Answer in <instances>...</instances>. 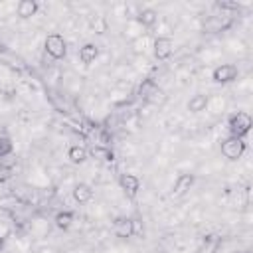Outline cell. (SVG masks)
<instances>
[{"mask_svg":"<svg viewBox=\"0 0 253 253\" xmlns=\"http://www.w3.org/2000/svg\"><path fill=\"white\" fill-rule=\"evenodd\" d=\"M192 184H194V174H182V176H178V180H176L170 196L172 198H182L192 188Z\"/></svg>","mask_w":253,"mask_h":253,"instance_id":"cell-9","label":"cell"},{"mask_svg":"<svg viewBox=\"0 0 253 253\" xmlns=\"http://www.w3.org/2000/svg\"><path fill=\"white\" fill-rule=\"evenodd\" d=\"M2 249H4V239L0 237V251H2Z\"/></svg>","mask_w":253,"mask_h":253,"instance_id":"cell-22","label":"cell"},{"mask_svg":"<svg viewBox=\"0 0 253 253\" xmlns=\"http://www.w3.org/2000/svg\"><path fill=\"white\" fill-rule=\"evenodd\" d=\"M119 184H121V188L125 190V194L128 196V198H134L136 196V192L140 190V180L134 176V174H121V178H119Z\"/></svg>","mask_w":253,"mask_h":253,"instance_id":"cell-7","label":"cell"},{"mask_svg":"<svg viewBox=\"0 0 253 253\" xmlns=\"http://www.w3.org/2000/svg\"><path fill=\"white\" fill-rule=\"evenodd\" d=\"M206 107H208V95H204V93H198L188 101V111H192V113H200Z\"/></svg>","mask_w":253,"mask_h":253,"instance_id":"cell-16","label":"cell"},{"mask_svg":"<svg viewBox=\"0 0 253 253\" xmlns=\"http://www.w3.org/2000/svg\"><path fill=\"white\" fill-rule=\"evenodd\" d=\"M174 51V45H172V40L170 38H156L154 40V55L158 59H168Z\"/></svg>","mask_w":253,"mask_h":253,"instance_id":"cell-8","label":"cell"},{"mask_svg":"<svg viewBox=\"0 0 253 253\" xmlns=\"http://www.w3.org/2000/svg\"><path fill=\"white\" fill-rule=\"evenodd\" d=\"M12 154V140L6 134H0V158Z\"/></svg>","mask_w":253,"mask_h":253,"instance_id":"cell-19","label":"cell"},{"mask_svg":"<svg viewBox=\"0 0 253 253\" xmlns=\"http://www.w3.org/2000/svg\"><path fill=\"white\" fill-rule=\"evenodd\" d=\"M0 162H2L4 166H8V168H12V166L16 164V158H14L12 154H8V156H4V158H0Z\"/></svg>","mask_w":253,"mask_h":253,"instance_id":"cell-21","label":"cell"},{"mask_svg":"<svg viewBox=\"0 0 253 253\" xmlns=\"http://www.w3.org/2000/svg\"><path fill=\"white\" fill-rule=\"evenodd\" d=\"M243 152H245V142H243V138H237V136H231V134H229L227 138L221 140V154H223L225 158L237 160V158L243 156Z\"/></svg>","mask_w":253,"mask_h":253,"instance_id":"cell-2","label":"cell"},{"mask_svg":"<svg viewBox=\"0 0 253 253\" xmlns=\"http://www.w3.org/2000/svg\"><path fill=\"white\" fill-rule=\"evenodd\" d=\"M156 20H158V14H156L152 8H144V10H140V14H138V22H140L142 26H154Z\"/></svg>","mask_w":253,"mask_h":253,"instance_id":"cell-17","label":"cell"},{"mask_svg":"<svg viewBox=\"0 0 253 253\" xmlns=\"http://www.w3.org/2000/svg\"><path fill=\"white\" fill-rule=\"evenodd\" d=\"M71 223H73V211H59L55 215V225L59 229H69Z\"/></svg>","mask_w":253,"mask_h":253,"instance_id":"cell-18","label":"cell"},{"mask_svg":"<svg viewBox=\"0 0 253 253\" xmlns=\"http://www.w3.org/2000/svg\"><path fill=\"white\" fill-rule=\"evenodd\" d=\"M91 156L93 158H97V160H103V162H113L115 160V154H113V150L109 148V146H93L91 150Z\"/></svg>","mask_w":253,"mask_h":253,"instance_id":"cell-15","label":"cell"},{"mask_svg":"<svg viewBox=\"0 0 253 253\" xmlns=\"http://www.w3.org/2000/svg\"><path fill=\"white\" fill-rule=\"evenodd\" d=\"M73 198H75V202H79V204H87L91 198H93V190H91V186L89 184H77L75 188H73Z\"/></svg>","mask_w":253,"mask_h":253,"instance_id":"cell-11","label":"cell"},{"mask_svg":"<svg viewBox=\"0 0 253 253\" xmlns=\"http://www.w3.org/2000/svg\"><path fill=\"white\" fill-rule=\"evenodd\" d=\"M10 178H12V168H8V166H4L0 162V184L6 182V180H10Z\"/></svg>","mask_w":253,"mask_h":253,"instance_id":"cell-20","label":"cell"},{"mask_svg":"<svg viewBox=\"0 0 253 253\" xmlns=\"http://www.w3.org/2000/svg\"><path fill=\"white\" fill-rule=\"evenodd\" d=\"M113 231H115L117 237H123V239L134 235V219L125 217V215L123 217H117L115 223H113Z\"/></svg>","mask_w":253,"mask_h":253,"instance_id":"cell-6","label":"cell"},{"mask_svg":"<svg viewBox=\"0 0 253 253\" xmlns=\"http://www.w3.org/2000/svg\"><path fill=\"white\" fill-rule=\"evenodd\" d=\"M38 12V2L36 0H22L18 2V16L20 18H32Z\"/></svg>","mask_w":253,"mask_h":253,"instance_id":"cell-13","label":"cell"},{"mask_svg":"<svg viewBox=\"0 0 253 253\" xmlns=\"http://www.w3.org/2000/svg\"><path fill=\"white\" fill-rule=\"evenodd\" d=\"M87 148L85 146H79V144H73L69 150H67V158L73 162V164H81L87 160Z\"/></svg>","mask_w":253,"mask_h":253,"instance_id":"cell-14","label":"cell"},{"mask_svg":"<svg viewBox=\"0 0 253 253\" xmlns=\"http://www.w3.org/2000/svg\"><path fill=\"white\" fill-rule=\"evenodd\" d=\"M97 55H99V47H97L95 43H85V45L79 49V59H81L83 63H93V61L97 59Z\"/></svg>","mask_w":253,"mask_h":253,"instance_id":"cell-12","label":"cell"},{"mask_svg":"<svg viewBox=\"0 0 253 253\" xmlns=\"http://www.w3.org/2000/svg\"><path fill=\"white\" fill-rule=\"evenodd\" d=\"M219 245H221V237L215 235V233H211V235H208L202 241V245L196 249V253H217Z\"/></svg>","mask_w":253,"mask_h":253,"instance_id":"cell-10","label":"cell"},{"mask_svg":"<svg viewBox=\"0 0 253 253\" xmlns=\"http://www.w3.org/2000/svg\"><path fill=\"white\" fill-rule=\"evenodd\" d=\"M45 51H47L53 59H63L65 53H67V45H65L63 36H59V34H49V36L45 38Z\"/></svg>","mask_w":253,"mask_h":253,"instance_id":"cell-3","label":"cell"},{"mask_svg":"<svg viewBox=\"0 0 253 253\" xmlns=\"http://www.w3.org/2000/svg\"><path fill=\"white\" fill-rule=\"evenodd\" d=\"M227 125H229V132H231V136L243 138V136L251 130L253 121H251V117H249L247 113L239 111V113H235V115L229 117V123H227Z\"/></svg>","mask_w":253,"mask_h":253,"instance_id":"cell-1","label":"cell"},{"mask_svg":"<svg viewBox=\"0 0 253 253\" xmlns=\"http://www.w3.org/2000/svg\"><path fill=\"white\" fill-rule=\"evenodd\" d=\"M140 95L150 103H162L164 101V91L160 87H156L154 81H150V79L140 85Z\"/></svg>","mask_w":253,"mask_h":253,"instance_id":"cell-5","label":"cell"},{"mask_svg":"<svg viewBox=\"0 0 253 253\" xmlns=\"http://www.w3.org/2000/svg\"><path fill=\"white\" fill-rule=\"evenodd\" d=\"M237 75H239V69L233 63H221L211 73V77H213L215 83H229V81L237 79Z\"/></svg>","mask_w":253,"mask_h":253,"instance_id":"cell-4","label":"cell"}]
</instances>
